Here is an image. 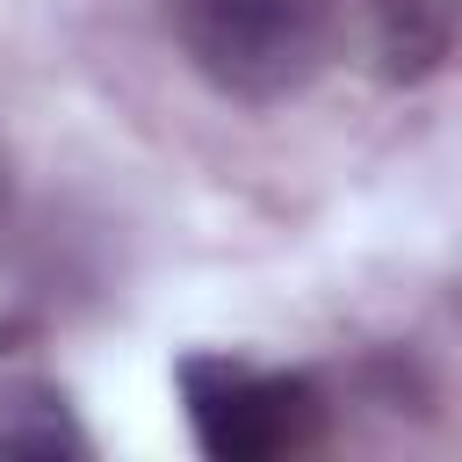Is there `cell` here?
<instances>
[{"mask_svg":"<svg viewBox=\"0 0 462 462\" xmlns=\"http://www.w3.org/2000/svg\"><path fill=\"white\" fill-rule=\"evenodd\" d=\"M188 65L231 101L296 94L339 36V0H166Z\"/></svg>","mask_w":462,"mask_h":462,"instance_id":"6da1fadb","label":"cell"},{"mask_svg":"<svg viewBox=\"0 0 462 462\" xmlns=\"http://www.w3.org/2000/svg\"><path fill=\"white\" fill-rule=\"evenodd\" d=\"M173 383L209 462H274L310 448L325 426V390L296 368H267L245 354H180Z\"/></svg>","mask_w":462,"mask_h":462,"instance_id":"7a4b0ae2","label":"cell"},{"mask_svg":"<svg viewBox=\"0 0 462 462\" xmlns=\"http://www.w3.org/2000/svg\"><path fill=\"white\" fill-rule=\"evenodd\" d=\"M94 455L87 426L72 419V397L43 375L0 383V462H79Z\"/></svg>","mask_w":462,"mask_h":462,"instance_id":"3957f363","label":"cell"},{"mask_svg":"<svg viewBox=\"0 0 462 462\" xmlns=\"http://www.w3.org/2000/svg\"><path fill=\"white\" fill-rule=\"evenodd\" d=\"M7 339H22V325H0V354H7Z\"/></svg>","mask_w":462,"mask_h":462,"instance_id":"277c9868","label":"cell"},{"mask_svg":"<svg viewBox=\"0 0 462 462\" xmlns=\"http://www.w3.org/2000/svg\"><path fill=\"white\" fill-rule=\"evenodd\" d=\"M0 202H7V173H0Z\"/></svg>","mask_w":462,"mask_h":462,"instance_id":"5b68a950","label":"cell"}]
</instances>
